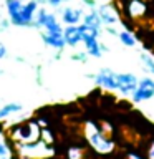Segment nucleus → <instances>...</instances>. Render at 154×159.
Listing matches in <instances>:
<instances>
[{"mask_svg": "<svg viewBox=\"0 0 154 159\" xmlns=\"http://www.w3.org/2000/svg\"><path fill=\"white\" fill-rule=\"evenodd\" d=\"M83 18V10L75 7H65L61 10V22L65 25H78Z\"/></svg>", "mask_w": 154, "mask_h": 159, "instance_id": "0eeeda50", "label": "nucleus"}, {"mask_svg": "<svg viewBox=\"0 0 154 159\" xmlns=\"http://www.w3.org/2000/svg\"><path fill=\"white\" fill-rule=\"evenodd\" d=\"M138 86V78L133 73H116V89L123 94H131Z\"/></svg>", "mask_w": 154, "mask_h": 159, "instance_id": "20e7f679", "label": "nucleus"}, {"mask_svg": "<svg viewBox=\"0 0 154 159\" xmlns=\"http://www.w3.org/2000/svg\"><path fill=\"white\" fill-rule=\"evenodd\" d=\"M22 108L23 106L20 103H8V104H5V106L0 108V119L7 118V116H10V114H13V113L22 111Z\"/></svg>", "mask_w": 154, "mask_h": 159, "instance_id": "ddd939ff", "label": "nucleus"}, {"mask_svg": "<svg viewBox=\"0 0 154 159\" xmlns=\"http://www.w3.org/2000/svg\"><path fill=\"white\" fill-rule=\"evenodd\" d=\"M94 81L104 89L116 91V73L109 68H103L98 75H94Z\"/></svg>", "mask_w": 154, "mask_h": 159, "instance_id": "39448f33", "label": "nucleus"}, {"mask_svg": "<svg viewBox=\"0 0 154 159\" xmlns=\"http://www.w3.org/2000/svg\"><path fill=\"white\" fill-rule=\"evenodd\" d=\"M5 57H7V47L3 43H0V60H3Z\"/></svg>", "mask_w": 154, "mask_h": 159, "instance_id": "6ab92c4d", "label": "nucleus"}, {"mask_svg": "<svg viewBox=\"0 0 154 159\" xmlns=\"http://www.w3.org/2000/svg\"><path fill=\"white\" fill-rule=\"evenodd\" d=\"M2 73H3V71H2V70H0V75H2Z\"/></svg>", "mask_w": 154, "mask_h": 159, "instance_id": "5701e85b", "label": "nucleus"}, {"mask_svg": "<svg viewBox=\"0 0 154 159\" xmlns=\"http://www.w3.org/2000/svg\"><path fill=\"white\" fill-rule=\"evenodd\" d=\"M0 159H12V148L5 139L2 129H0Z\"/></svg>", "mask_w": 154, "mask_h": 159, "instance_id": "4468645a", "label": "nucleus"}, {"mask_svg": "<svg viewBox=\"0 0 154 159\" xmlns=\"http://www.w3.org/2000/svg\"><path fill=\"white\" fill-rule=\"evenodd\" d=\"M83 43H84V48H86V53L88 55H91V57L94 58H99L101 57V52H103V47L99 45L98 42V38H89V40H83Z\"/></svg>", "mask_w": 154, "mask_h": 159, "instance_id": "9b49d317", "label": "nucleus"}, {"mask_svg": "<svg viewBox=\"0 0 154 159\" xmlns=\"http://www.w3.org/2000/svg\"><path fill=\"white\" fill-rule=\"evenodd\" d=\"M98 15H99V18H101V22L104 25H113V23H116L118 20H119V15H118V10L113 7V5H101L98 10Z\"/></svg>", "mask_w": 154, "mask_h": 159, "instance_id": "423d86ee", "label": "nucleus"}, {"mask_svg": "<svg viewBox=\"0 0 154 159\" xmlns=\"http://www.w3.org/2000/svg\"><path fill=\"white\" fill-rule=\"evenodd\" d=\"M47 3L52 5V7H60L63 3V0H47Z\"/></svg>", "mask_w": 154, "mask_h": 159, "instance_id": "aec40b11", "label": "nucleus"}, {"mask_svg": "<svg viewBox=\"0 0 154 159\" xmlns=\"http://www.w3.org/2000/svg\"><path fill=\"white\" fill-rule=\"evenodd\" d=\"M119 40H121V43L126 45V47H134V45H136V38H134V35L129 33V32H121L119 33Z\"/></svg>", "mask_w": 154, "mask_h": 159, "instance_id": "2eb2a0df", "label": "nucleus"}, {"mask_svg": "<svg viewBox=\"0 0 154 159\" xmlns=\"http://www.w3.org/2000/svg\"><path fill=\"white\" fill-rule=\"evenodd\" d=\"M86 138H88V143L91 144V148L94 151L101 152V154H108L113 151L114 144L113 141H109V139L104 138V134L101 133V129H99L94 123H86Z\"/></svg>", "mask_w": 154, "mask_h": 159, "instance_id": "f257e3e1", "label": "nucleus"}, {"mask_svg": "<svg viewBox=\"0 0 154 159\" xmlns=\"http://www.w3.org/2000/svg\"><path fill=\"white\" fill-rule=\"evenodd\" d=\"M68 159H81V149L79 148H71L68 151Z\"/></svg>", "mask_w": 154, "mask_h": 159, "instance_id": "f3484780", "label": "nucleus"}, {"mask_svg": "<svg viewBox=\"0 0 154 159\" xmlns=\"http://www.w3.org/2000/svg\"><path fill=\"white\" fill-rule=\"evenodd\" d=\"M129 159H141L138 154H129Z\"/></svg>", "mask_w": 154, "mask_h": 159, "instance_id": "4be33fe9", "label": "nucleus"}, {"mask_svg": "<svg viewBox=\"0 0 154 159\" xmlns=\"http://www.w3.org/2000/svg\"><path fill=\"white\" fill-rule=\"evenodd\" d=\"M131 94H133V101H136V103L151 99L154 96V80L144 78L141 81H138V86Z\"/></svg>", "mask_w": 154, "mask_h": 159, "instance_id": "7ed1b4c3", "label": "nucleus"}, {"mask_svg": "<svg viewBox=\"0 0 154 159\" xmlns=\"http://www.w3.org/2000/svg\"><path fill=\"white\" fill-rule=\"evenodd\" d=\"M43 38V43L48 45V47H52L55 50H63L65 47H66V43H65L63 40V33H43L42 35Z\"/></svg>", "mask_w": 154, "mask_h": 159, "instance_id": "1a4fd4ad", "label": "nucleus"}, {"mask_svg": "<svg viewBox=\"0 0 154 159\" xmlns=\"http://www.w3.org/2000/svg\"><path fill=\"white\" fill-rule=\"evenodd\" d=\"M146 13V3L143 0H129L128 2V15L131 18H139Z\"/></svg>", "mask_w": 154, "mask_h": 159, "instance_id": "9d476101", "label": "nucleus"}, {"mask_svg": "<svg viewBox=\"0 0 154 159\" xmlns=\"http://www.w3.org/2000/svg\"><path fill=\"white\" fill-rule=\"evenodd\" d=\"M63 40L68 47H76L81 42V32L78 25H68L66 28H63Z\"/></svg>", "mask_w": 154, "mask_h": 159, "instance_id": "6e6552de", "label": "nucleus"}, {"mask_svg": "<svg viewBox=\"0 0 154 159\" xmlns=\"http://www.w3.org/2000/svg\"><path fill=\"white\" fill-rule=\"evenodd\" d=\"M141 60L147 65V70H149V71L154 73V60H152L151 57H149V55H144V53L141 55Z\"/></svg>", "mask_w": 154, "mask_h": 159, "instance_id": "dca6fc26", "label": "nucleus"}, {"mask_svg": "<svg viewBox=\"0 0 154 159\" xmlns=\"http://www.w3.org/2000/svg\"><path fill=\"white\" fill-rule=\"evenodd\" d=\"M38 5H40V0H28L27 3L22 5L17 17L10 20V23L17 25V27H30L35 18V13L38 10Z\"/></svg>", "mask_w": 154, "mask_h": 159, "instance_id": "f03ea898", "label": "nucleus"}, {"mask_svg": "<svg viewBox=\"0 0 154 159\" xmlns=\"http://www.w3.org/2000/svg\"><path fill=\"white\" fill-rule=\"evenodd\" d=\"M81 20H83V23L89 25V27H94V28H98V30H101V27H103V22H101V18H99V15H98L96 10L86 13Z\"/></svg>", "mask_w": 154, "mask_h": 159, "instance_id": "f8f14e48", "label": "nucleus"}, {"mask_svg": "<svg viewBox=\"0 0 154 159\" xmlns=\"http://www.w3.org/2000/svg\"><path fill=\"white\" fill-rule=\"evenodd\" d=\"M73 60H78V61H86V53L81 52L78 55H73Z\"/></svg>", "mask_w": 154, "mask_h": 159, "instance_id": "a211bd4d", "label": "nucleus"}, {"mask_svg": "<svg viewBox=\"0 0 154 159\" xmlns=\"http://www.w3.org/2000/svg\"><path fill=\"white\" fill-rule=\"evenodd\" d=\"M149 159H154V141L151 143V148H149V154H147Z\"/></svg>", "mask_w": 154, "mask_h": 159, "instance_id": "412c9836", "label": "nucleus"}]
</instances>
